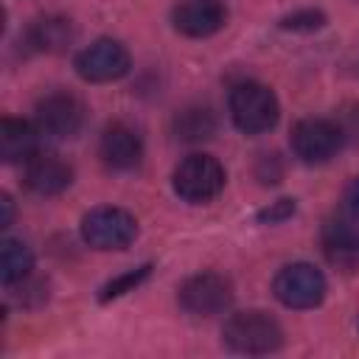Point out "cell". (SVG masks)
Here are the masks:
<instances>
[{"instance_id": "1", "label": "cell", "mask_w": 359, "mask_h": 359, "mask_svg": "<svg viewBox=\"0 0 359 359\" xmlns=\"http://www.w3.org/2000/svg\"><path fill=\"white\" fill-rule=\"evenodd\" d=\"M222 339L236 353L258 356V353L278 351L283 342V331L278 320L269 317L266 311H238L224 323Z\"/></svg>"}, {"instance_id": "2", "label": "cell", "mask_w": 359, "mask_h": 359, "mask_svg": "<svg viewBox=\"0 0 359 359\" xmlns=\"http://www.w3.org/2000/svg\"><path fill=\"white\" fill-rule=\"evenodd\" d=\"M280 107L275 93L261 81H241L230 93V118L244 135L269 132L278 123Z\"/></svg>"}, {"instance_id": "3", "label": "cell", "mask_w": 359, "mask_h": 359, "mask_svg": "<svg viewBox=\"0 0 359 359\" xmlns=\"http://www.w3.org/2000/svg\"><path fill=\"white\" fill-rule=\"evenodd\" d=\"M224 188V165L210 154H188L174 168V191L191 205L216 199Z\"/></svg>"}, {"instance_id": "4", "label": "cell", "mask_w": 359, "mask_h": 359, "mask_svg": "<svg viewBox=\"0 0 359 359\" xmlns=\"http://www.w3.org/2000/svg\"><path fill=\"white\" fill-rule=\"evenodd\" d=\"M137 236V219L112 205L93 208L81 219V238L95 250H123Z\"/></svg>"}, {"instance_id": "5", "label": "cell", "mask_w": 359, "mask_h": 359, "mask_svg": "<svg viewBox=\"0 0 359 359\" xmlns=\"http://www.w3.org/2000/svg\"><path fill=\"white\" fill-rule=\"evenodd\" d=\"M325 278L311 264H289L275 275L272 292L286 309H314L325 297Z\"/></svg>"}, {"instance_id": "6", "label": "cell", "mask_w": 359, "mask_h": 359, "mask_svg": "<svg viewBox=\"0 0 359 359\" xmlns=\"http://www.w3.org/2000/svg\"><path fill=\"white\" fill-rule=\"evenodd\" d=\"M76 73L90 81V84H107V81H118L121 76L129 73V50L118 42V39H95L93 45H87L84 50H79L76 56Z\"/></svg>"}, {"instance_id": "7", "label": "cell", "mask_w": 359, "mask_h": 359, "mask_svg": "<svg viewBox=\"0 0 359 359\" xmlns=\"http://www.w3.org/2000/svg\"><path fill=\"white\" fill-rule=\"evenodd\" d=\"M230 303H233V286L224 275L199 272V275H191L180 286V306L188 314L213 317V314H222L224 309H230Z\"/></svg>"}, {"instance_id": "8", "label": "cell", "mask_w": 359, "mask_h": 359, "mask_svg": "<svg viewBox=\"0 0 359 359\" xmlns=\"http://www.w3.org/2000/svg\"><path fill=\"white\" fill-rule=\"evenodd\" d=\"M342 149V132L325 118H306L292 129V151L309 165L328 163Z\"/></svg>"}, {"instance_id": "9", "label": "cell", "mask_w": 359, "mask_h": 359, "mask_svg": "<svg viewBox=\"0 0 359 359\" xmlns=\"http://www.w3.org/2000/svg\"><path fill=\"white\" fill-rule=\"evenodd\" d=\"M84 104L73 95V93H50L36 104V126L42 135L56 137V140H67L76 137L79 129L84 126Z\"/></svg>"}, {"instance_id": "10", "label": "cell", "mask_w": 359, "mask_h": 359, "mask_svg": "<svg viewBox=\"0 0 359 359\" xmlns=\"http://www.w3.org/2000/svg\"><path fill=\"white\" fill-rule=\"evenodd\" d=\"M171 22L180 34L191 39H205L224 28L227 8L222 0H180L171 11Z\"/></svg>"}, {"instance_id": "11", "label": "cell", "mask_w": 359, "mask_h": 359, "mask_svg": "<svg viewBox=\"0 0 359 359\" xmlns=\"http://www.w3.org/2000/svg\"><path fill=\"white\" fill-rule=\"evenodd\" d=\"M98 154H101L104 165H109L112 171H132L143 160V140L132 126L112 123L101 135Z\"/></svg>"}, {"instance_id": "12", "label": "cell", "mask_w": 359, "mask_h": 359, "mask_svg": "<svg viewBox=\"0 0 359 359\" xmlns=\"http://www.w3.org/2000/svg\"><path fill=\"white\" fill-rule=\"evenodd\" d=\"M73 182V168L53 151H36L25 163V185L39 196L62 194Z\"/></svg>"}, {"instance_id": "13", "label": "cell", "mask_w": 359, "mask_h": 359, "mask_svg": "<svg viewBox=\"0 0 359 359\" xmlns=\"http://www.w3.org/2000/svg\"><path fill=\"white\" fill-rule=\"evenodd\" d=\"M39 126L20 121V118H3L0 123V157L6 163H28L39 151Z\"/></svg>"}, {"instance_id": "14", "label": "cell", "mask_w": 359, "mask_h": 359, "mask_svg": "<svg viewBox=\"0 0 359 359\" xmlns=\"http://www.w3.org/2000/svg\"><path fill=\"white\" fill-rule=\"evenodd\" d=\"M76 39V28L67 17H59V14H48V17H39L31 22L28 28V45L34 50H45V53H59L65 50L67 45H73Z\"/></svg>"}, {"instance_id": "15", "label": "cell", "mask_w": 359, "mask_h": 359, "mask_svg": "<svg viewBox=\"0 0 359 359\" xmlns=\"http://www.w3.org/2000/svg\"><path fill=\"white\" fill-rule=\"evenodd\" d=\"M323 247L334 264L351 266L359 258V230L348 219H331L323 227Z\"/></svg>"}, {"instance_id": "16", "label": "cell", "mask_w": 359, "mask_h": 359, "mask_svg": "<svg viewBox=\"0 0 359 359\" xmlns=\"http://www.w3.org/2000/svg\"><path fill=\"white\" fill-rule=\"evenodd\" d=\"M213 132H216V118L208 107H188L174 118V135L185 143L208 140Z\"/></svg>"}, {"instance_id": "17", "label": "cell", "mask_w": 359, "mask_h": 359, "mask_svg": "<svg viewBox=\"0 0 359 359\" xmlns=\"http://www.w3.org/2000/svg\"><path fill=\"white\" fill-rule=\"evenodd\" d=\"M31 266H34L31 250L17 238H6L3 247H0V278H3V283L14 286V283L25 280L31 275Z\"/></svg>"}, {"instance_id": "18", "label": "cell", "mask_w": 359, "mask_h": 359, "mask_svg": "<svg viewBox=\"0 0 359 359\" xmlns=\"http://www.w3.org/2000/svg\"><path fill=\"white\" fill-rule=\"evenodd\" d=\"M149 272H151V266L146 264V266H137V269H129V272L118 275L115 280H109V283L101 289L98 300H101V303H109V300H115V297H121V294L132 292V289H135L140 280H146V278H149Z\"/></svg>"}, {"instance_id": "19", "label": "cell", "mask_w": 359, "mask_h": 359, "mask_svg": "<svg viewBox=\"0 0 359 359\" xmlns=\"http://www.w3.org/2000/svg\"><path fill=\"white\" fill-rule=\"evenodd\" d=\"M323 22H325V17H323L320 11L306 8V11H294V14L283 17V20H280V28H286V31H314V28H320Z\"/></svg>"}, {"instance_id": "20", "label": "cell", "mask_w": 359, "mask_h": 359, "mask_svg": "<svg viewBox=\"0 0 359 359\" xmlns=\"http://www.w3.org/2000/svg\"><path fill=\"white\" fill-rule=\"evenodd\" d=\"M292 213H294V199H278L272 208L261 210V213H258V219H261V222H269V224H275V222H283V219H289Z\"/></svg>"}, {"instance_id": "21", "label": "cell", "mask_w": 359, "mask_h": 359, "mask_svg": "<svg viewBox=\"0 0 359 359\" xmlns=\"http://www.w3.org/2000/svg\"><path fill=\"white\" fill-rule=\"evenodd\" d=\"M345 210L353 219H359V177H353L348 182V188H345Z\"/></svg>"}, {"instance_id": "22", "label": "cell", "mask_w": 359, "mask_h": 359, "mask_svg": "<svg viewBox=\"0 0 359 359\" xmlns=\"http://www.w3.org/2000/svg\"><path fill=\"white\" fill-rule=\"evenodd\" d=\"M0 208H3L0 227H8V224H11V199H8V196H3V199H0Z\"/></svg>"}]
</instances>
